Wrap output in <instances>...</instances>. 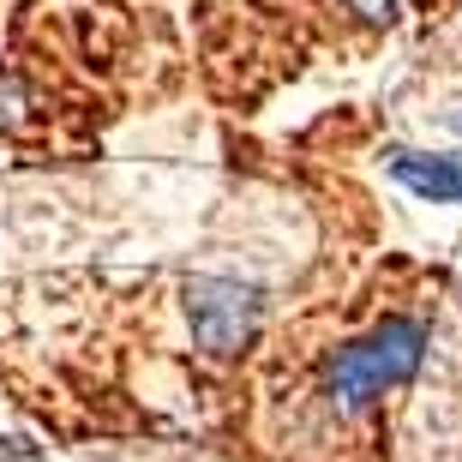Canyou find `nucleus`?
I'll return each instance as SVG.
<instances>
[{
	"mask_svg": "<svg viewBox=\"0 0 462 462\" xmlns=\"http://www.w3.org/2000/svg\"><path fill=\"white\" fill-rule=\"evenodd\" d=\"M187 319H192L199 348L235 355V348L253 343V330H258V289L228 282V276H192L187 282Z\"/></svg>",
	"mask_w": 462,
	"mask_h": 462,
	"instance_id": "obj_2",
	"label": "nucleus"
},
{
	"mask_svg": "<svg viewBox=\"0 0 462 462\" xmlns=\"http://www.w3.org/2000/svg\"><path fill=\"white\" fill-rule=\"evenodd\" d=\"M420 348H427V337H420L414 319H384V325L366 330L360 343H348V348L330 355V366H325L330 402H337L343 414L373 409L378 396L396 391V384L420 366Z\"/></svg>",
	"mask_w": 462,
	"mask_h": 462,
	"instance_id": "obj_1",
	"label": "nucleus"
},
{
	"mask_svg": "<svg viewBox=\"0 0 462 462\" xmlns=\"http://www.w3.org/2000/svg\"><path fill=\"white\" fill-rule=\"evenodd\" d=\"M348 6H355V13L366 18V24H384V18L396 13V0H348Z\"/></svg>",
	"mask_w": 462,
	"mask_h": 462,
	"instance_id": "obj_4",
	"label": "nucleus"
},
{
	"mask_svg": "<svg viewBox=\"0 0 462 462\" xmlns=\"http://www.w3.org/2000/svg\"><path fill=\"white\" fill-rule=\"evenodd\" d=\"M391 174L427 205H462V156L432 151H391Z\"/></svg>",
	"mask_w": 462,
	"mask_h": 462,
	"instance_id": "obj_3",
	"label": "nucleus"
},
{
	"mask_svg": "<svg viewBox=\"0 0 462 462\" xmlns=\"http://www.w3.org/2000/svg\"><path fill=\"white\" fill-rule=\"evenodd\" d=\"M457 126H462V120H457Z\"/></svg>",
	"mask_w": 462,
	"mask_h": 462,
	"instance_id": "obj_5",
	"label": "nucleus"
}]
</instances>
